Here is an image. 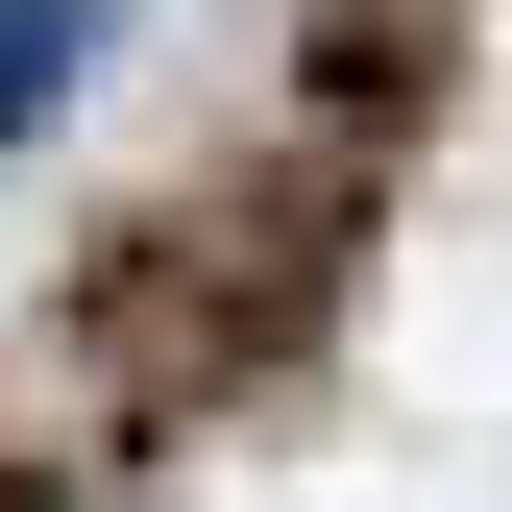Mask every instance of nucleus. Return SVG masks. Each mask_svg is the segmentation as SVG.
<instances>
[{"instance_id": "f257e3e1", "label": "nucleus", "mask_w": 512, "mask_h": 512, "mask_svg": "<svg viewBox=\"0 0 512 512\" xmlns=\"http://www.w3.org/2000/svg\"><path fill=\"white\" fill-rule=\"evenodd\" d=\"M342 220H366V171H342V147L244 171V196H147V220L98 244V293H74L98 391H147V415H171V391H244V366L342 293Z\"/></svg>"}, {"instance_id": "f03ea898", "label": "nucleus", "mask_w": 512, "mask_h": 512, "mask_svg": "<svg viewBox=\"0 0 512 512\" xmlns=\"http://www.w3.org/2000/svg\"><path fill=\"white\" fill-rule=\"evenodd\" d=\"M293 122H317V147L439 122V0H317V25H293Z\"/></svg>"}, {"instance_id": "7ed1b4c3", "label": "nucleus", "mask_w": 512, "mask_h": 512, "mask_svg": "<svg viewBox=\"0 0 512 512\" xmlns=\"http://www.w3.org/2000/svg\"><path fill=\"white\" fill-rule=\"evenodd\" d=\"M98 25H122V0H0V122L74 98V74H98Z\"/></svg>"}, {"instance_id": "20e7f679", "label": "nucleus", "mask_w": 512, "mask_h": 512, "mask_svg": "<svg viewBox=\"0 0 512 512\" xmlns=\"http://www.w3.org/2000/svg\"><path fill=\"white\" fill-rule=\"evenodd\" d=\"M0 512H49V488H0Z\"/></svg>"}]
</instances>
